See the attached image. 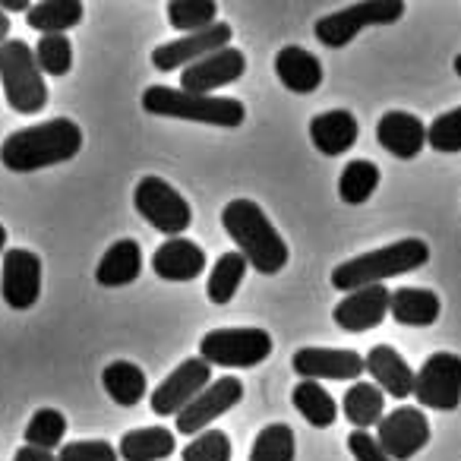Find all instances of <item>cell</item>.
<instances>
[{
	"label": "cell",
	"instance_id": "f35d334b",
	"mask_svg": "<svg viewBox=\"0 0 461 461\" xmlns=\"http://www.w3.org/2000/svg\"><path fill=\"white\" fill-rule=\"evenodd\" d=\"M348 448H351L354 461H392L389 455L379 448L376 436H370L366 429H354V433L348 436Z\"/></svg>",
	"mask_w": 461,
	"mask_h": 461
},
{
	"label": "cell",
	"instance_id": "7c38bea8",
	"mask_svg": "<svg viewBox=\"0 0 461 461\" xmlns=\"http://www.w3.org/2000/svg\"><path fill=\"white\" fill-rule=\"evenodd\" d=\"M209 379H212V366L205 364L203 357H190L152 392V411L158 417H177L199 392L209 389Z\"/></svg>",
	"mask_w": 461,
	"mask_h": 461
},
{
	"label": "cell",
	"instance_id": "f546056e",
	"mask_svg": "<svg viewBox=\"0 0 461 461\" xmlns=\"http://www.w3.org/2000/svg\"><path fill=\"white\" fill-rule=\"evenodd\" d=\"M247 269H250V263H247L238 250H230V253H224V257H218V263L212 266L209 285H205V294H209V301L218 303V307H221V303H228L230 297L238 294Z\"/></svg>",
	"mask_w": 461,
	"mask_h": 461
},
{
	"label": "cell",
	"instance_id": "8992f818",
	"mask_svg": "<svg viewBox=\"0 0 461 461\" xmlns=\"http://www.w3.org/2000/svg\"><path fill=\"white\" fill-rule=\"evenodd\" d=\"M272 354V335L266 329H212L199 339V357L209 366L250 370Z\"/></svg>",
	"mask_w": 461,
	"mask_h": 461
},
{
	"label": "cell",
	"instance_id": "836d02e7",
	"mask_svg": "<svg viewBox=\"0 0 461 461\" xmlns=\"http://www.w3.org/2000/svg\"><path fill=\"white\" fill-rule=\"evenodd\" d=\"M294 429L288 423H269L259 429L250 448V461H294Z\"/></svg>",
	"mask_w": 461,
	"mask_h": 461
},
{
	"label": "cell",
	"instance_id": "44dd1931",
	"mask_svg": "<svg viewBox=\"0 0 461 461\" xmlns=\"http://www.w3.org/2000/svg\"><path fill=\"white\" fill-rule=\"evenodd\" d=\"M276 77L282 79V86L288 92L310 95V92H316L322 86V64L307 48L288 45L276 54Z\"/></svg>",
	"mask_w": 461,
	"mask_h": 461
},
{
	"label": "cell",
	"instance_id": "277c9868",
	"mask_svg": "<svg viewBox=\"0 0 461 461\" xmlns=\"http://www.w3.org/2000/svg\"><path fill=\"white\" fill-rule=\"evenodd\" d=\"M142 111L155 117H180L193 123H212V127H240L247 108L238 98L218 95H190L174 86H149L142 92Z\"/></svg>",
	"mask_w": 461,
	"mask_h": 461
},
{
	"label": "cell",
	"instance_id": "2e32d148",
	"mask_svg": "<svg viewBox=\"0 0 461 461\" xmlns=\"http://www.w3.org/2000/svg\"><path fill=\"white\" fill-rule=\"evenodd\" d=\"M291 366L297 376L310 379V383H322V379L351 383L366 373L364 357L357 351H348V348H301Z\"/></svg>",
	"mask_w": 461,
	"mask_h": 461
},
{
	"label": "cell",
	"instance_id": "ee69618b",
	"mask_svg": "<svg viewBox=\"0 0 461 461\" xmlns=\"http://www.w3.org/2000/svg\"><path fill=\"white\" fill-rule=\"evenodd\" d=\"M455 73H458V77H461V54H458V58H455Z\"/></svg>",
	"mask_w": 461,
	"mask_h": 461
},
{
	"label": "cell",
	"instance_id": "f1b7e54d",
	"mask_svg": "<svg viewBox=\"0 0 461 461\" xmlns=\"http://www.w3.org/2000/svg\"><path fill=\"white\" fill-rule=\"evenodd\" d=\"M341 408H345V417L357 429L376 427V423L385 417L383 414V411H385V395H383V389H379L376 383H360V379H357V383L345 392V402H341Z\"/></svg>",
	"mask_w": 461,
	"mask_h": 461
},
{
	"label": "cell",
	"instance_id": "4fadbf2b",
	"mask_svg": "<svg viewBox=\"0 0 461 461\" xmlns=\"http://www.w3.org/2000/svg\"><path fill=\"white\" fill-rule=\"evenodd\" d=\"M221 48H230V26L228 23H215V26L203 29V32L184 35L177 41H165L161 48L152 51V64L155 70H180V67H193L196 60L209 58V54L221 51Z\"/></svg>",
	"mask_w": 461,
	"mask_h": 461
},
{
	"label": "cell",
	"instance_id": "7bdbcfd3",
	"mask_svg": "<svg viewBox=\"0 0 461 461\" xmlns=\"http://www.w3.org/2000/svg\"><path fill=\"white\" fill-rule=\"evenodd\" d=\"M4 247H7V228L0 224V257H4Z\"/></svg>",
	"mask_w": 461,
	"mask_h": 461
},
{
	"label": "cell",
	"instance_id": "9c48e42d",
	"mask_svg": "<svg viewBox=\"0 0 461 461\" xmlns=\"http://www.w3.org/2000/svg\"><path fill=\"white\" fill-rule=\"evenodd\" d=\"M414 398L423 408L455 411L461 404V357L452 351H439L423 360L414 373Z\"/></svg>",
	"mask_w": 461,
	"mask_h": 461
},
{
	"label": "cell",
	"instance_id": "8fae6325",
	"mask_svg": "<svg viewBox=\"0 0 461 461\" xmlns=\"http://www.w3.org/2000/svg\"><path fill=\"white\" fill-rule=\"evenodd\" d=\"M244 398V383L238 376H221L215 383H209V389L199 392L190 404L177 414V429L184 436H199L205 433L212 420H218L221 414H228L234 404H240Z\"/></svg>",
	"mask_w": 461,
	"mask_h": 461
},
{
	"label": "cell",
	"instance_id": "cb8c5ba5",
	"mask_svg": "<svg viewBox=\"0 0 461 461\" xmlns=\"http://www.w3.org/2000/svg\"><path fill=\"white\" fill-rule=\"evenodd\" d=\"M442 313V301L427 288H398L392 291L389 301V316L398 322V326H433Z\"/></svg>",
	"mask_w": 461,
	"mask_h": 461
},
{
	"label": "cell",
	"instance_id": "7a4b0ae2",
	"mask_svg": "<svg viewBox=\"0 0 461 461\" xmlns=\"http://www.w3.org/2000/svg\"><path fill=\"white\" fill-rule=\"evenodd\" d=\"M221 224L238 244V253L259 276H276L288 266V244L253 199H230L221 209Z\"/></svg>",
	"mask_w": 461,
	"mask_h": 461
},
{
	"label": "cell",
	"instance_id": "6da1fadb",
	"mask_svg": "<svg viewBox=\"0 0 461 461\" xmlns=\"http://www.w3.org/2000/svg\"><path fill=\"white\" fill-rule=\"evenodd\" d=\"M79 149H83L79 123H73L70 117H54V121L35 123V127L16 130L14 136H7L0 146V161L10 171L29 174L77 158Z\"/></svg>",
	"mask_w": 461,
	"mask_h": 461
},
{
	"label": "cell",
	"instance_id": "e0dca14e",
	"mask_svg": "<svg viewBox=\"0 0 461 461\" xmlns=\"http://www.w3.org/2000/svg\"><path fill=\"white\" fill-rule=\"evenodd\" d=\"M392 291L385 285H370V288H357L335 307V326L345 332H370V329L383 326L389 316Z\"/></svg>",
	"mask_w": 461,
	"mask_h": 461
},
{
	"label": "cell",
	"instance_id": "60d3db41",
	"mask_svg": "<svg viewBox=\"0 0 461 461\" xmlns=\"http://www.w3.org/2000/svg\"><path fill=\"white\" fill-rule=\"evenodd\" d=\"M0 10H4V14H29L32 4H29V0H4Z\"/></svg>",
	"mask_w": 461,
	"mask_h": 461
},
{
	"label": "cell",
	"instance_id": "d4e9b609",
	"mask_svg": "<svg viewBox=\"0 0 461 461\" xmlns=\"http://www.w3.org/2000/svg\"><path fill=\"white\" fill-rule=\"evenodd\" d=\"M174 452H177V436L165 427L130 429L123 433L121 448H117L123 461H165Z\"/></svg>",
	"mask_w": 461,
	"mask_h": 461
},
{
	"label": "cell",
	"instance_id": "ba28073f",
	"mask_svg": "<svg viewBox=\"0 0 461 461\" xmlns=\"http://www.w3.org/2000/svg\"><path fill=\"white\" fill-rule=\"evenodd\" d=\"M133 205L155 230L167 238H180L193 224L190 203L161 177H142L133 190Z\"/></svg>",
	"mask_w": 461,
	"mask_h": 461
},
{
	"label": "cell",
	"instance_id": "52a82bcc",
	"mask_svg": "<svg viewBox=\"0 0 461 461\" xmlns=\"http://www.w3.org/2000/svg\"><path fill=\"white\" fill-rule=\"evenodd\" d=\"M404 16L402 0H364L339 14H329L316 23V39L326 48H345L366 26H392Z\"/></svg>",
	"mask_w": 461,
	"mask_h": 461
},
{
	"label": "cell",
	"instance_id": "4dcf8cb0",
	"mask_svg": "<svg viewBox=\"0 0 461 461\" xmlns=\"http://www.w3.org/2000/svg\"><path fill=\"white\" fill-rule=\"evenodd\" d=\"M376 186H379V167L370 158H354L348 161L339 177V196L348 205H360L376 193Z\"/></svg>",
	"mask_w": 461,
	"mask_h": 461
},
{
	"label": "cell",
	"instance_id": "d6a6232c",
	"mask_svg": "<svg viewBox=\"0 0 461 461\" xmlns=\"http://www.w3.org/2000/svg\"><path fill=\"white\" fill-rule=\"evenodd\" d=\"M64 436H67V417L58 408H41L35 411L26 427V446L41 448V452H51V448L60 452Z\"/></svg>",
	"mask_w": 461,
	"mask_h": 461
},
{
	"label": "cell",
	"instance_id": "e575fe53",
	"mask_svg": "<svg viewBox=\"0 0 461 461\" xmlns=\"http://www.w3.org/2000/svg\"><path fill=\"white\" fill-rule=\"evenodd\" d=\"M35 51V64L48 77H67L73 67V41L67 35H41Z\"/></svg>",
	"mask_w": 461,
	"mask_h": 461
},
{
	"label": "cell",
	"instance_id": "5bb4252c",
	"mask_svg": "<svg viewBox=\"0 0 461 461\" xmlns=\"http://www.w3.org/2000/svg\"><path fill=\"white\" fill-rule=\"evenodd\" d=\"M247 73V58L238 48H221V51L209 54V58L196 60L180 73V92L190 95H212V92L224 89V86L238 83Z\"/></svg>",
	"mask_w": 461,
	"mask_h": 461
},
{
	"label": "cell",
	"instance_id": "ab89813d",
	"mask_svg": "<svg viewBox=\"0 0 461 461\" xmlns=\"http://www.w3.org/2000/svg\"><path fill=\"white\" fill-rule=\"evenodd\" d=\"M14 461H58V455L41 452V448H32V446H23L20 452L14 455Z\"/></svg>",
	"mask_w": 461,
	"mask_h": 461
},
{
	"label": "cell",
	"instance_id": "d6986e66",
	"mask_svg": "<svg viewBox=\"0 0 461 461\" xmlns=\"http://www.w3.org/2000/svg\"><path fill=\"white\" fill-rule=\"evenodd\" d=\"M203 269L205 250H199V244L186 238H167L152 257V272L165 282H193L203 276Z\"/></svg>",
	"mask_w": 461,
	"mask_h": 461
},
{
	"label": "cell",
	"instance_id": "8d00e7d4",
	"mask_svg": "<svg viewBox=\"0 0 461 461\" xmlns=\"http://www.w3.org/2000/svg\"><path fill=\"white\" fill-rule=\"evenodd\" d=\"M427 142L436 152H461V104L439 114L427 127Z\"/></svg>",
	"mask_w": 461,
	"mask_h": 461
},
{
	"label": "cell",
	"instance_id": "30bf717a",
	"mask_svg": "<svg viewBox=\"0 0 461 461\" xmlns=\"http://www.w3.org/2000/svg\"><path fill=\"white\" fill-rule=\"evenodd\" d=\"M376 442L392 461H408L429 442V420L420 408H395L376 423Z\"/></svg>",
	"mask_w": 461,
	"mask_h": 461
},
{
	"label": "cell",
	"instance_id": "484cf974",
	"mask_svg": "<svg viewBox=\"0 0 461 461\" xmlns=\"http://www.w3.org/2000/svg\"><path fill=\"white\" fill-rule=\"evenodd\" d=\"M83 16L86 7L79 0H41V4H32L26 23L41 35H67V29L79 26Z\"/></svg>",
	"mask_w": 461,
	"mask_h": 461
},
{
	"label": "cell",
	"instance_id": "3957f363",
	"mask_svg": "<svg viewBox=\"0 0 461 461\" xmlns=\"http://www.w3.org/2000/svg\"><path fill=\"white\" fill-rule=\"evenodd\" d=\"M427 263H429L427 240L408 238V240H398V244L383 247V250H370V253H364V257H354V259H348V263H341L339 269L332 272V288L351 294V291H357V288L383 285L385 278L408 276V272L420 269V266H427Z\"/></svg>",
	"mask_w": 461,
	"mask_h": 461
},
{
	"label": "cell",
	"instance_id": "4316f807",
	"mask_svg": "<svg viewBox=\"0 0 461 461\" xmlns=\"http://www.w3.org/2000/svg\"><path fill=\"white\" fill-rule=\"evenodd\" d=\"M102 385L111 395V402H117L121 408H133L136 402L146 398V389H149L146 373L136 364H130V360H114V364L104 366Z\"/></svg>",
	"mask_w": 461,
	"mask_h": 461
},
{
	"label": "cell",
	"instance_id": "ac0fdd59",
	"mask_svg": "<svg viewBox=\"0 0 461 461\" xmlns=\"http://www.w3.org/2000/svg\"><path fill=\"white\" fill-rule=\"evenodd\" d=\"M376 140L395 158H417L420 149L427 146V123L420 117L408 114V111H389V114L379 117Z\"/></svg>",
	"mask_w": 461,
	"mask_h": 461
},
{
	"label": "cell",
	"instance_id": "d590c367",
	"mask_svg": "<svg viewBox=\"0 0 461 461\" xmlns=\"http://www.w3.org/2000/svg\"><path fill=\"white\" fill-rule=\"evenodd\" d=\"M184 461H230V439L221 429H205L180 448Z\"/></svg>",
	"mask_w": 461,
	"mask_h": 461
},
{
	"label": "cell",
	"instance_id": "7402d4cb",
	"mask_svg": "<svg viewBox=\"0 0 461 461\" xmlns=\"http://www.w3.org/2000/svg\"><path fill=\"white\" fill-rule=\"evenodd\" d=\"M360 127L357 117L351 111L339 108V111H322L310 121V140L320 149L322 155H341L357 142Z\"/></svg>",
	"mask_w": 461,
	"mask_h": 461
},
{
	"label": "cell",
	"instance_id": "b9f144b4",
	"mask_svg": "<svg viewBox=\"0 0 461 461\" xmlns=\"http://www.w3.org/2000/svg\"><path fill=\"white\" fill-rule=\"evenodd\" d=\"M7 35H10V20H7V14L0 10V45L7 41Z\"/></svg>",
	"mask_w": 461,
	"mask_h": 461
},
{
	"label": "cell",
	"instance_id": "ffe728a7",
	"mask_svg": "<svg viewBox=\"0 0 461 461\" xmlns=\"http://www.w3.org/2000/svg\"><path fill=\"white\" fill-rule=\"evenodd\" d=\"M364 366H366V373L376 379L383 395H392V398L414 395V370H411L408 360H404L392 345L370 348L364 357Z\"/></svg>",
	"mask_w": 461,
	"mask_h": 461
},
{
	"label": "cell",
	"instance_id": "5b68a950",
	"mask_svg": "<svg viewBox=\"0 0 461 461\" xmlns=\"http://www.w3.org/2000/svg\"><path fill=\"white\" fill-rule=\"evenodd\" d=\"M0 83L16 114H39L48 104L45 73L39 70L35 51L26 41L7 39L0 45Z\"/></svg>",
	"mask_w": 461,
	"mask_h": 461
},
{
	"label": "cell",
	"instance_id": "9a60e30c",
	"mask_svg": "<svg viewBox=\"0 0 461 461\" xmlns=\"http://www.w3.org/2000/svg\"><path fill=\"white\" fill-rule=\"evenodd\" d=\"M0 294L14 310H29L41 294V259L32 250H7L0 269Z\"/></svg>",
	"mask_w": 461,
	"mask_h": 461
},
{
	"label": "cell",
	"instance_id": "74e56055",
	"mask_svg": "<svg viewBox=\"0 0 461 461\" xmlns=\"http://www.w3.org/2000/svg\"><path fill=\"white\" fill-rule=\"evenodd\" d=\"M58 461H121V455L104 439H77L60 446Z\"/></svg>",
	"mask_w": 461,
	"mask_h": 461
},
{
	"label": "cell",
	"instance_id": "83f0119b",
	"mask_svg": "<svg viewBox=\"0 0 461 461\" xmlns=\"http://www.w3.org/2000/svg\"><path fill=\"white\" fill-rule=\"evenodd\" d=\"M291 398H294V408L301 411V417L310 427L326 429V427H332L335 417H339V404H335V398L329 395L322 383L301 379V383L294 385V392H291Z\"/></svg>",
	"mask_w": 461,
	"mask_h": 461
},
{
	"label": "cell",
	"instance_id": "603a6c76",
	"mask_svg": "<svg viewBox=\"0 0 461 461\" xmlns=\"http://www.w3.org/2000/svg\"><path fill=\"white\" fill-rule=\"evenodd\" d=\"M142 272V250L136 240H117L104 250L102 263L95 269V282L102 288H123V285H133Z\"/></svg>",
	"mask_w": 461,
	"mask_h": 461
},
{
	"label": "cell",
	"instance_id": "1f68e13d",
	"mask_svg": "<svg viewBox=\"0 0 461 461\" xmlns=\"http://www.w3.org/2000/svg\"><path fill=\"white\" fill-rule=\"evenodd\" d=\"M218 4L215 0H171L167 4V23L177 32H203V29L215 26Z\"/></svg>",
	"mask_w": 461,
	"mask_h": 461
}]
</instances>
